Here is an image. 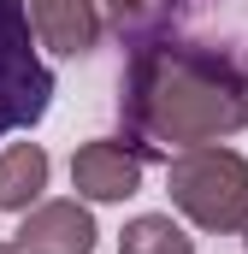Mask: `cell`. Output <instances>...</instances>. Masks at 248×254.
Here are the masks:
<instances>
[{
    "mask_svg": "<svg viewBox=\"0 0 248 254\" xmlns=\"http://www.w3.org/2000/svg\"><path fill=\"white\" fill-rule=\"evenodd\" d=\"M119 113L142 142H225L248 125V71L219 48L142 36L124 71Z\"/></svg>",
    "mask_w": 248,
    "mask_h": 254,
    "instance_id": "cell-1",
    "label": "cell"
},
{
    "mask_svg": "<svg viewBox=\"0 0 248 254\" xmlns=\"http://www.w3.org/2000/svg\"><path fill=\"white\" fill-rule=\"evenodd\" d=\"M166 195L201 231H248V160L237 148L201 142L166 160Z\"/></svg>",
    "mask_w": 248,
    "mask_h": 254,
    "instance_id": "cell-2",
    "label": "cell"
},
{
    "mask_svg": "<svg viewBox=\"0 0 248 254\" xmlns=\"http://www.w3.org/2000/svg\"><path fill=\"white\" fill-rule=\"evenodd\" d=\"M54 107V71L36 54V30L24 0H0V136L42 125Z\"/></svg>",
    "mask_w": 248,
    "mask_h": 254,
    "instance_id": "cell-3",
    "label": "cell"
},
{
    "mask_svg": "<svg viewBox=\"0 0 248 254\" xmlns=\"http://www.w3.org/2000/svg\"><path fill=\"white\" fill-rule=\"evenodd\" d=\"M148 154H154L148 142H113V136L83 142L71 154V184H77L83 201H130V195L142 190Z\"/></svg>",
    "mask_w": 248,
    "mask_h": 254,
    "instance_id": "cell-4",
    "label": "cell"
},
{
    "mask_svg": "<svg viewBox=\"0 0 248 254\" xmlns=\"http://www.w3.org/2000/svg\"><path fill=\"white\" fill-rule=\"evenodd\" d=\"M18 254H95V219L83 201H42L24 207V225L12 231Z\"/></svg>",
    "mask_w": 248,
    "mask_h": 254,
    "instance_id": "cell-5",
    "label": "cell"
},
{
    "mask_svg": "<svg viewBox=\"0 0 248 254\" xmlns=\"http://www.w3.org/2000/svg\"><path fill=\"white\" fill-rule=\"evenodd\" d=\"M24 12H30L36 42L65 60H77L101 42V0H24Z\"/></svg>",
    "mask_w": 248,
    "mask_h": 254,
    "instance_id": "cell-6",
    "label": "cell"
},
{
    "mask_svg": "<svg viewBox=\"0 0 248 254\" xmlns=\"http://www.w3.org/2000/svg\"><path fill=\"white\" fill-rule=\"evenodd\" d=\"M42 190H48V148L42 142H12L0 154V207L24 213L30 201H42Z\"/></svg>",
    "mask_w": 248,
    "mask_h": 254,
    "instance_id": "cell-7",
    "label": "cell"
},
{
    "mask_svg": "<svg viewBox=\"0 0 248 254\" xmlns=\"http://www.w3.org/2000/svg\"><path fill=\"white\" fill-rule=\"evenodd\" d=\"M119 254H195V243L172 213H136L119 231Z\"/></svg>",
    "mask_w": 248,
    "mask_h": 254,
    "instance_id": "cell-8",
    "label": "cell"
},
{
    "mask_svg": "<svg viewBox=\"0 0 248 254\" xmlns=\"http://www.w3.org/2000/svg\"><path fill=\"white\" fill-rule=\"evenodd\" d=\"M107 6V18L119 24V30H148L160 12H166V0H101Z\"/></svg>",
    "mask_w": 248,
    "mask_h": 254,
    "instance_id": "cell-9",
    "label": "cell"
},
{
    "mask_svg": "<svg viewBox=\"0 0 248 254\" xmlns=\"http://www.w3.org/2000/svg\"><path fill=\"white\" fill-rule=\"evenodd\" d=\"M0 254H18V249H12V243H0Z\"/></svg>",
    "mask_w": 248,
    "mask_h": 254,
    "instance_id": "cell-10",
    "label": "cell"
}]
</instances>
